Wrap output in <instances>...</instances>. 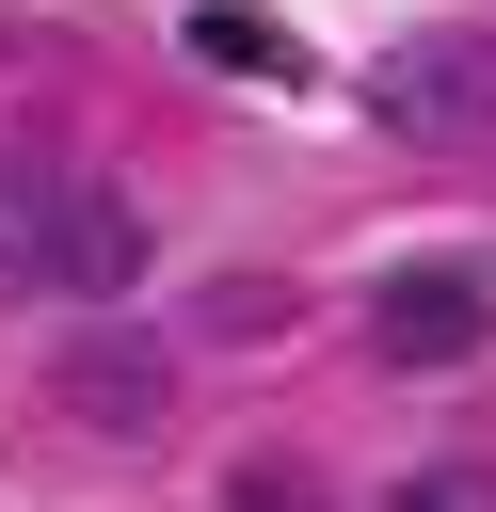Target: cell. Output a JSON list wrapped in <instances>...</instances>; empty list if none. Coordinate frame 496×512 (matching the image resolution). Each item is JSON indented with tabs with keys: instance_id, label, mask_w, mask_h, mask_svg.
Here are the masks:
<instances>
[{
	"instance_id": "8992f818",
	"label": "cell",
	"mask_w": 496,
	"mask_h": 512,
	"mask_svg": "<svg viewBox=\"0 0 496 512\" xmlns=\"http://www.w3.org/2000/svg\"><path fill=\"white\" fill-rule=\"evenodd\" d=\"M384 512H496V480H480V464H416Z\"/></svg>"
},
{
	"instance_id": "7a4b0ae2",
	"label": "cell",
	"mask_w": 496,
	"mask_h": 512,
	"mask_svg": "<svg viewBox=\"0 0 496 512\" xmlns=\"http://www.w3.org/2000/svg\"><path fill=\"white\" fill-rule=\"evenodd\" d=\"M480 336H496V288H480V272H400V288L368 304V352H384V368H464Z\"/></svg>"
},
{
	"instance_id": "5b68a950",
	"label": "cell",
	"mask_w": 496,
	"mask_h": 512,
	"mask_svg": "<svg viewBox=\"0 0 496 512\" xmlns=\"http://www.w3.org/2000/svg\"><path fill=\"white\" fill-rule=\"evenodd\" d=\"M192 48H208V64H240V80H304V48H288L272 16H240V0H208V16H192Z\"/></svg>"
},
{
	"instance_id": "6da1fadb",
	"label": "cell",
	"mask_w": 496,
	"mask_h": 512,
	"mask_svg": "<svg viewBox=\"0 0 496 512\" xmlns=\"http://www.w3.org/2000/svg\"><path fill=\"white\" fill-rule=\"evenodd\" d=\"M0 272L48 288V304H112V288H144V208L96 192V176H16V208H0Z\"/></svg>"
},
{
	"instance_id": "277c9868",
	"label": "cell",
	"mask_w": 496,
	"mask_h": 512,
	"mask_svg": "<svg viewBox=\"0 0 496 512\" xmlns=\"http://www.w3.org/2000/svg\"><path fill=\"white\" fill-rule=\"evenodd\" d=\"M64 400H80L96 432H144V416H160V352H112V336H80V352H64Z\"/></svg>"
},
{
	"instance_id": "3957f363",
	"label": "cell",
	"mask_w": 496,
	"mask_h": 512,
	"mask_svg": "<svg viewBox=\"0 0 496 512\" xmlns=\"http://www.w3.org/2000/svg\"><path fill=\"white\" fill-rule=\"evenodd\" d=\"M480 80H496V64H480L464 32H416V48H384V112H400V128H480Z\"/></svg>"
}]
</instances>
